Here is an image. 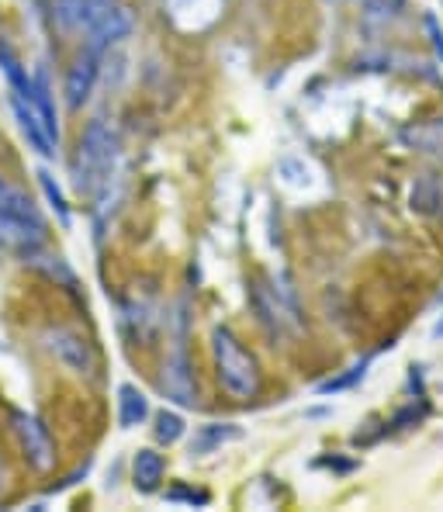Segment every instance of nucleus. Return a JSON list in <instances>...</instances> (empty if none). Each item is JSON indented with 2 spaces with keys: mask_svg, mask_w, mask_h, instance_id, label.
Returning a JSON list of instances; mask_svg holds the SVG:
<instances>
[{
  "mask_svg": "<svg viewBox=\"0 0 443 512\" xmlns=\"http://www.w3.org/2000/svg\"><path fill=\"white\" fill-rule=\"evenodd\" d=\"M118 156H122V139L118 128L108 118H90L87 128L80 132L77 156H73V180L84 198H101L108 191L111 177L118 170Z\"/></svg>",
  "mask_w": 443,
  "mask_h": 512,
  "instance_id": "f257e3e1",
  "label": "nucleus"
},
{
  "mask_svg": "<svg viewBox=\"0 0 443 512\" xmlns=\"http://www.w3.org/2000/svg\"><path fill=\"white\" fill-rule=\"evenodd\" d=\"M212 364L219 388L232 402H253L264 388V371H260L257 353L250 350L229 326L212 329Z\"/></svg>",
  "mask_w": 443,
  "mask_h": 512,
  "instance_id": "f03ea898",
  "label": "nucleus"
},
{
  "mask_svg": "<svg viewBox=\"0 0 443 512\" xmlns=\"http://www.w3.org/2000/svg\"><path fill=\"white\" fill-rule=\"evenodd\" d=\"M11 108L35 153L52 160L59 153V122H56V104H52L49 94V80H45L42 70L32 77V87L25 94H11Z\"/></svg>",
  "mask_w": 443,
  "mask_h": 512,
  "instance_id": "7ed1b4c3",
  "label": "nucleus"
},
{
  "mask_svg": "<svg viewBox=\"0 0 443 512\" xmlns=\"http://www.w3.org/2000/svg\"><path fill=\"white\" fill-rule=\"evenodd\" d=\"M11 429L21 447V457L28 461V468L39 474L52 471V464H56V440H52L49 426H45L35 412H14Z\"/></svg>",
  "mask_w": 443,
  "mask_h": 512,
  "instance_id": "20e7f679",
  "label": "nucleus"
},
{
  "mask_svg": "<svg viewBox=\"0 0 443 512\" xmlns=\"http://www.w3.org/2000/svg\"><path fill=\"white\" fill-rule=\"evenodd\" d=\"M42 340H45V350H49L70 374H77V378H94L97 374V350L84 333L56 326V329H45Z\"/></svg>",
  "mask_w": 443,
  "mask_h": 512,
  "instance_id": "39448f33",
  "label": "nucleus"
},
{
  "mask_svg": "<svg viewBox=\"0 0 443 512\" xmlns=\"http://www.w3.org/2000/svg\"><path fill=\"white\" fill-rule=\"evenodd\" d=\"M118 0H52V25L66 39H84Z\"/></svg>",
  "mask_w": 443,
  "mask_h": 512,
  "instance_id": "423d86ee",
  "label": "nucleus"
},
{
  "mask_svg": "<svg viewBox=\"0 0 443 512\" xmlns=\"http://www.w3.org/2000/svg\"><path fill=\"white\" fill-rule=\"evenodd\" d=\"M101 52L84 45L80 56L73 59V66L66 70V80H63V94H66V108L70 111H80L84 104L90 101L97 87V77H101Z\"/></svg>",
  "mask_w": 443,
  "mask_h": 512,
  "instance_id": "0eeeda50",
  "label": "nucleus"
},
{
  "mask_svg": "<svg viewBox=\"0 0 443 512\" xmlns=\"http://www.w3.org/2000/svg\"><path fill=\"white\" fill-rule=\"evenodd\" d=\"M49 239V225L39 222H25V218H11L0 215V250L4 253H18V256H35Z\"/></svg>",
  "mask_w": 443,
  "mask_h": 512,
  "instance_id": "6e6552de",
  "label": "nucleus"
},
{
  "mask_svg": "<svg viewBox=\"0 0 443 512\" xmlns=\"http://www.w3.org/2000/svg\"><path fill=\"white\" fill-rule=\"evenodd\" d=\"M253 308H257L260 322L270 329L274 336H281L288 326H298V308L291 295H281L277 288H267V284H257L253 288Z\"/></svg>",
  "mask_w": 443,
  "mask_h": 512,
  "instance_id": "1a4fd4ad",
  "label": "nucleus"
},
{
  "mask_svg": "<svg viewBox=\"0 0 443 512\" xmlns=\"http://www.w3.org/2000/svg\"><path fill=\"white\" fill-rule=\"evenodd\" d=\"M132 28H135V18L129 11V4H122V0H118V4L111 7V11L104 14V18L84 35V45H90V49H97L104 56V52H111L115 45H122L125 39H129Z\"/></svg>",
  "mask_w": 443,
  "mask_h": 512,
  "instance_id": "9d476101",
  "label": "nucleus"
},
{
  "mask_svg": "<svg viewBox=\"0 0 443 512\" xmlns=\"http://www.w3.org/2000/svg\"><path fill=\"white\" fill-rule=\"evenodd\" d=\"M163 371H167L163 374V391H167L174 402H180V405L198 402V384H194V371H191V360H187L184 346L174 353V360H170Z\"/></svg>",
  "mask_w": 443,
  "mask_h": 512,
  "instance_id": "9b49d317",
  "label": "nucleus"
},
{
  "mask_svg": "<svg viewBox=\"0 0 443 512\" xmlns=\"http://www.w3.org/2000/svg\"><path fill=\"white\" fill-rule=\"evenodd\" d=\"M0 215H11V218H25V222H39V225H49L35 205V198L25 191L21 184L14 180L0 177Z\"/></svg>",
  "mask_w": 443,
  "mask_h": 512,
  "instance_id": "f8f14e48",
  "label": "nucleus"
},
{
  "mask_svg": "<svg viewBox=\"0 0 443 512\" xmlns=\"http://www.w3.org/2000/svg\"><path fill=\"white\" fill-rule=\"evenodd\" d=\"M163 474H167V464H163V454H156V450L146 447L132 457V485L139 488L142 495L160 492Z\"/></svg>",
  "mask_w": 443,
  "mask_h": 512,
  "instance_id": "ddd939ff",
  "label": "nucleus"
},
{
  "mask_svg": "<svg viewBox=\"0 0 443 512\" xmlns=\"http://www.w3.org/2000/svg\"><path fill=\"white\" fill-rule=\"evenodd\" d=\"M149 419V398L142 388L135 384H122L118 388V426L122 429H135Z\"/></svg>",
  "mask_w": 443,
  "mask_h": 512,
  "instance_id": "4468645a",
  "label": "nucleus"
},
{
  "mask_svg": "<svg viewBox=\"0 0 443 512\" xmlns=\"http://www.w3.org/2000/svg\"><path fill=\"white\" fill-rule=\"evenodd\" d=\"M239 436H243V429L236 423H205L194 429L191 454H215V450H222L225 443L239 440Z\"/></svg>",
  "mask_w": 443,
  "mask_h": 512,
  "instance_id": "2eb2a0df",
  "label": "nucleus"
},
{
  "mask_svg": "<svg viewBox=\"0 0 443 512\" xmlns=\"http://www.w3.org/2000/svg\"><path fill=\"white\" fill-rule=\"evenodd\" d=\"M402 139L409 142L412 149H419V153H430L437 156L443 163V118L437 122H419V125H409L402 132Z\"/></svg>",
  "mask_w": 443,
  "mask_h": 512,
  "instance_id": "dca6fc26",
  "label": "nucleus"
},
{
  "mask_svg": "<svg viewBox=\"0 0 443 512\" xmlns=\"http://www.w3.org/2000/svg\"><path fill=\"white\" fill-rule=\"evenodd\" d=\"M184 433H187V426H184V416H180V412L160 409L153 416V436H156V443H163V447H174Z\"/></svg>",
  "mask_w": 443,
  "mask_h": 512,
  "instance_id": "f3484780",
  "label": "nucleus"
},
{
  "mask_svg": "<svg viewBox=\"0 0 443 512\" xmlns=\"http://www.w3.org/2000/svg\"><path fill=\"white\" fill-rule=\"evenodd\" d=\"M440 187H437V180H430V177H423L416 187H412V208H419V212H433V208L440 205Z\"/></svg>",
  "mask_w": 443,
  "mask_h": 512,
  "instance_id": "a211bd4d",
  "label": "nucleus"
},
{
  "mask_svg": "<svg viewBox=\"0 0 443 512\" xmlns=\"http://www.w3.org/2000/svg\"><path fill=\"white\" fill-rule=\"evenodd\" d=\"M360 4H364L367 18H381V21L399 18V14L405 11V0H360Z\"/></svg>",
  "mask_w": 443,
  "mask_h": 512,
  "instance_id": "6ab92c4d",
  "label": "nucleus"
},
{
  "mask_svg": "<svg viewBox=\"0 0 443 512\" xmlns=\"http://www.w3.org/2000/svg\"><path fill=\"white\" fill-rule=\"evenodd\" d=\"M39 184L45 187V194H49V201H56V212H59V222L63 225H70V208H66V198H63V191H59L56 184H52V177L45 170H39Z\"/></svg>",
  "mask_w": 443,
  "mask_h": 512,
  "instance_id": "aec40b11",
  "label": "nucleus"
},
{
  "mask_svg": "<svg viewBox=\"0 0 443 512\" xmlns=\"http://www.w3.org/2000/svg\"><path fill=\"white\" fill-rule=\"evenodd\" d=\"M167 499H170V502H191V506H208V502H212V495H208V492H198V488L177 485V488H170V492H167Z\"/></svg>",
  "mask_w": 443,
  "mask_h": 512,
  "instance_id": "412c9836",
  "label": "nucleus"
},
{
  "mask_svg": "<svg viewBox=\"0 0 443 512\" xmlns=\"http://www.w3.org/2000/svg\"><path fill=\"white\" fill-rule=\"evenodd\" d=\"M357 378H364V364H357V367H350V374H343V378H336V381H326L319 391H340V388H350Z\"/></svg>",
  "mask_w": 443,
  "mask_h": 512,
  "instance_id": "4be33fe9",
  "label": "nucleus"
},
{
  "mask_svg": "<svg viewBox=\"0 0 443 512\" xmlns=\"http://www.w3.org/2000/svg\"><path fill=\"white\" fill-rule=\"evenodd\" d=\"M426 28H430V39H433V45H437V56H443V32H440V25H437V18H426Z\"/></svg>",
  "mask_w": 443,
  "mask_h": 512,
  "instance_id": "5701e85b",
  "label": "nucleus"
},
{
  "mask_svg": "<svg viewBox=\"0 0 443 512\" xmlns=\"http://www.w3.org/2000/svg\"><path fill=\"white\" fill-rule=\"evenodd\" d=\"M437 336H443V322H440V326H437Z\"/></svg>",
  "mask_w": 443,
  "mask_h": 512,
  "instance_id": "b1692460",
  "label": "nucleus"
}]
</instances>
